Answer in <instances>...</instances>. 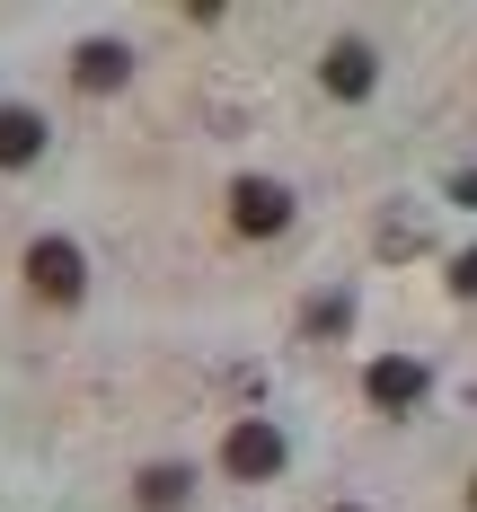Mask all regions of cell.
<instances>
[{"mask_svg": "<svg viewBox=\"0 0 477 512\" xmlns=\"http://www.w3.org/2000/svg\"><path fill=\"white\" fill-rule=\"evenodd\" d=\"M327 89H336V98H363L371 89V45H336L327 53Z\"/></svg>", "mask_w": 477, "mask_h": 512, "instance_id": "52a82bcc", "label": "cell"}, {"mask_svg": "<svg viewBox=\"0 0 477 512\" xmlns=\"http://www.w3.org/2000/svg\"><path fill=\"white\" fill-rule=\"evenodd\" d=\"M45 151V115L36 106H0V168H36Z\"/></svg>", "mask_w": 477, "mask_h": 512, "instance_id": "5b68a950", "label": "cell"}, {"mask_svg": "<svg viewBox=\"0 0 477 512\" xmlns=\"http://www.w3.org/2000/svg\"><path fill=\"white\" fill-rule=\"evenodd\" d=\"M451 283H460V292H477V248L460 256V265H451Z\"/></svg>", "mask_w": 477, "mask_h": 512, "instance_id": "9c48e42d", "label": "cell"}, {"mask_svg": "<svg viewBox=\"0 0 477 512\" xmlns=\"http://www.w3.org/2000/svg\"><path fill=\"white\" fill-rule=\"evenodd\" d=\"M416 398H424V371H416V362H398V354L371 362V407L398 415V407H416Z\"/></svg>", "mask_w": 477, "mask_h": 512, "instance_id": "8992f818", "label": "cell"}, {"mask_svg": "<svg viewBox=\"0 0 477 512\" xmlns=\"http://www.w3.org/2000/svg\"><path fill=\"white\" fill-rule=\"evenodd\" d=\"M133 495H142V512H177L186 495H195V477H186V468H142Z\"/></svg>", "mask_w": 477, "mask_h": 512, "instance_id": "ba28073f", "label": "cell"}, {"mask_svg": "<svg viewBox=\"0 0 477 512\" xmlns=\"http://www.w3.org/2000/svg\"><path fill=\"white\" fill-rule=\"evenodd\" d=\"M327 512H354V504H327Z\"/></svg>", "mask_w": 477, "mask_h": 512, "instance_id": "8fae6325", "label": "cell"}, {"mask_svg": "<svg viewBox=\"0 0 477 512\" xmlns=\"http://www.w3.org/2000/svg\"><path fill=\"white\" fill-rule=\"evenodd\" d=\"M221 468H230V477H248V486H257V477H274V468H283V433H274L265 415L230 424V442H221Z\"/></svg>", "mask_w": 477, "mask_h": 512, "instance_id": "7a4b0ae2", "label": "cell"}, {"mask_svg": "<svg viewBox=\"0 0 477 512\" xmlns=\"http://www.w3.org/2000/svg\"><path fill=\"white\" fill-rule=\"evenodd\" d=\"M80 283H89V265H80L71 239H36V248H27V292H36V301L71 309V301H80Z\"/></svg>", "mask_w": 477, "mask_h": 512, "instance_id": "6da1fadb", "label": "cell"}, {"mask_svg": "<svg viewBox=\"0 0 477 512\" xmlns=\"http://www.w3.org/2000/svg\"><path fill=\"white\" fill-rule=\"evenodd\" d=\"M230 221H239V230H283V221H292V195L265 186V177H239V186H230Z\"/></svg>", "mask_w": 477, "mask_h": 512, "instance_id": "3957f363", "label": "cell"}, {"mask_svg": "<svg viewBox=\"0 0 477 512\" xmlns=\"http://www.w3.org/2000/svg\"><path fill=\"white\" fill-rule=\"evenodd\" d=\"M469 512H477V477H469Z\"/></svg>", "mask_w": 477, "mask_h": 512, "instance_id": "30bf717a", "label": "cell"}, {"mask_svg": "<svg viewBox=\"0 0 477 512\" xmlns=\"http://www.w3.org/2000/svg\"><path fill=\"white\" fill-rule=\"evenodd\" d=\"M124 71H133V53H124V45H106V36H98V45H80V53H71V80H80L89 98L124 89Z\"/></svg>", "mask_w": 477, "mask_h": 512, "instance_id": "277c9868", "label": "cell"}]
</instances>
